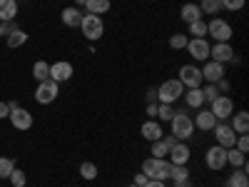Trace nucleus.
I'll return each instance as SVG.
<instances>
[{
  "mask_svg": "<svg viewBox=\"0 0 249 187\" xmlns=\"http://www.w3.org/2000/svg\"><path fill=\"white\" fill-rule=\"evenodd\" d=\"M219 3H222V8L224 10H242L244 8V3H247V0H219Z\"/></svg>",
  "mask_w": 249,
  "mask_h": 187,
  "instance_id": "nucleus-38",
  "label": "nucleus"
},
{
  "mask_svg": "<svg viewBox=\"0 0 249 187\" xmlns=\"http://www.w3.org/2000/svg\"><path fill=\"white\" fill-rule=\"evenodd\" d=\"M184 95V102H187V108H195V110H202L204 105V95H202V88H190Z\"/></svg>",
  "mask_w": 249,
  "mask_h": 187,
  "instance_id": "nucleus-20",
  "label": "nucleus"
},
{
  "mask_svg": "<svg viewBox=\"0 0 249 187\" xmlns=\"http://www.w3.org/2000/svg\"><path fill=\"white\" fill-rule=\"evenodd\" d=\"M147 115L155 120V117H157V105H152V102H150V105H147Z\"/></svg>",
  "mask_w": 249,
  "mask_h": 187,
  "instance_id": "nucleus-45",
  "label": "nucleus"
},
{
  "mask_svg": "<svg viewBox=\"0 0 249 187\" xmlns=\"http://www.w3.org/2000/svg\"><path fill=\"white\" fill-rule=\"evenodd\" d=\"M234 148L239 150V152H249V140H247V135H237V142H234Z\"/></svg>",
  "mask_w": 249,
  "mask_h": 187,
  "instance_id": "nucleus-40",
  "label": "nucleus"
},
{
  "mask_svg": "<svg viewBox=\"0 0 249 187\" xmlns=\"http://www.w3.org/2000/svg\"><path fill=\"white\" fill-rule=\"evenodd\" d=\"M13 30V25L10 23H0V37H3V35H8Z\"/></svg>",
  "mask_w": 249,
  "mask_h": 187,
  "instance_id": "nucleus-43",
  "label": "nucleus"
},
{
  "mask_svg": "<svg viewBox=\"0 0 249 187\" xmlns=\"http://www.w3.org/2000/svg\"><path fill=\"white\" fill-rule=\"evenodd\" d=\"M170 125H172V135L177 140H190L195 135V122H192V117L187 112H175Z\"/></svg>",
  "mask_w": 249,
  "mask_h": 187,
  "instance_id": "nucleus-4",
  "label": "nucleus"
},
{
  "mask_svg": "<svg viewBox=\"0 0 249 187\" xmlns=\"http://www.w3.org/2000/svg\"><path fill=\"white\" fill-rule=\"evenodd\" d=\"M57 95H60L57 82H53V80H43V82H37L35 100L40 102V105H50V102H55V97H57Z\"/></svg>",
  "mask_w": 249,
  "mask_h": 187,
  "instance_id": "nucleus-9",
  "label": "nucleus"
},
{
  "mask_svg": "<svg viewBox=\"0 0 249 187\" xmlns=\"http://www.w3.org/2000/svg\"><path fill=\"white\" fill-rule=\"evenodd\" d=\"M110 3H112V0H110Z\"/></svg>",
  "mask_w": 249,
  "mask_h": 187,
  "instance_id": "nucleus-50",
  "label": "nucleus"
},
{
  "mask_svg": "<svg viewBox=\"0 0 249 187\" xmlns=\"http://www.w3.org/2000/svg\"><path fill=\"white\" fill-rule=\"evenodd\" d=\"M33 77H35L37 82L50 80V62H45V60H37L35 65H33Z\"/></svg>",
  "mask_w": 249,
  "mask_h": 187,
  "instance_id": "nucleus-28",
  "label": "nucleus"
},
{
  "mask_svg": "<svg viewBox=\"0 0 249 187\" xmlns=\"http://www.w3.org/2000/svg\"><path fill=\"white\" fill-rule=\"evenodd\" d=\"M72 77V65L68 60H57V62H53L50 65V80L53 82H65V80H70Z\"/></svg>",
  "mask_w": 249,
  "mask_h": 187,
  "instance_id": "nucleus-15",
  "label": "nucleus"
},
{
  "mask_svg": "<svg viewBox=\"0 0 249 187\" xmlns=\"http://www.w3.org/2000/svg\"><path fill=\"white\" fill-rule=\"evenodd\" d=\"M204 165H207V170H212V172L224 170L227 168V150L219 148V145H212L204 155Z\"/></svg>",
  "mask_w": 249,
  "mask_h": 187,
  "instance_id": "nucleus-7",
  "label": "nucleus"
},
{
  "mask_svg": "<svg viewBox=\"0 0 249 187\" xmlns=\"http://www.w3.org/2000/svg\"><path fill=\"white\" fill-rule=\"evenodd\" d=\"M88 3V0H75V5H85Z\"/></svg>",
  "mask_w": 249,
  "mask_h": 187,
  "instance_id": "nucleus-47",
  "label": "nucleus"
},
{
  "mask_svg": "<svg viewBox=\"0 0 249 187\" xmlns=\"http://www.w3.org/2000/svg\"><path fill=\"white\" fill-rule=\"evenodd\" d=\"M210 60H214V62H230V60H234V48L230 45V43H214V45H210Z\"/></svg>",
  "mask_w": 249,
  "mask_h": 187,
  "instance_id": "nucleus-13",
  "label": "nucleus"
},
{
  "mask_svg": "<svg viewBox=\"0 0 249 187\" xmlns=\"http://www.w3.org/2000/svg\"><path fill=\"white\" fill-rule=\"evenodd\" d=\"M190 155H192V150L187 148L184 142H177L175 148H170L167 160H170V165H187V162H190Z\"/></svg>",
  "mask_w": 249,
  "mask_h": 187,
  "instance_id": "nucleus-16",
  "label": "nucleus"
},
{
  "mask_svg": "<svg viewBox=\"0 0 249 187\" xmlns=\"http://www.w3.org/2000/svg\"><path fill=\"white\" fill-rule=\"evenodd\" d=\"M199 70H202V80L210 82V85H214L217 80L224 77V65L222 62H214V60H207L204 68H199Z\"/></svg>",
  "mask_w": 249,
  "mask_h": 187,
  "instance_id": "nucleus-14",
  "label": "nucleus"
},
{
  "mask_svg": "<svg viewBox=\"0 0 249 187\" xmlns=\"http://www.w3.org/2000/svg\"><path fill=\"white\" fill-rule=\"evenodd\" d=\"M230 128H232L237 135H247V132H249V112H247V110L232 112V125H230Z\"/></svg>",
  "mask_w": 249,
  "mask_h": 187,
  "instance_id": "nucleus-19",
  "label": "nucleus"
},
{
  "mask_svg": "<svg viewBox=\"0 0 249 187\" xmlns=\"http://www.w3.org/2000/svg\"><path fill=\"white\" fill-rule=\"evenodd\" d=\"M85 10H88L90 15H105V13L110 10V0H88Z\"/></svg>",
  "mask_w": 249,
  "mask_h": 187,
  "instance_id": "nucleus-27",
  "label": "nucleus"
},
{
  "mask_svg": "<svg viewBox=\"0 0 249 187\" xmlns=\"http://www.w3.org/2000/svg\"><path fill=\"white\" fill-rule=\"evenodd\" d=\"M127 187H137V185H127Z\"/></svg>",
  "mask_w": 249,
  "mask_h": 187,
  "instance_id": "nucleus-48",
  "label": "nucleus"
},
{
  "mask_svg": "<svg viewBox=\"0 0 249 187\" xmlns=\"http://www.w3.org/2000/svg\"><path fill=\"white\" fill-rule=\"evenodd\" d=\"M15 170V162L10 157H0V180H5L10 177V172Z\"/></svg>",
  "mask_w": 249,
  "mask_h": 187,
  "instance_id": "nucleus-34",
  "label": "nucleus"
},
{
  "mask_svg": "<svg viewBox=\"0 0 249 187\" xmlns=\"http://www.w3.org/2000/svg\"><path fill=\"white\" fill-rule=\"evenodd\" d=\"M184 88H202V70L197 65H182L179 68V77H177Z\"/></svg>",
  "mask_w": 249,
  "mask_h": 187,
  "instance_id": "nucleus-10",
  "label": "nucleus"
},
{
  "mask_svg": "<svg viewBox=\"0 0 249 187\" xmlns=\"http://www.w3.org/2000/svg\"><path fill=\"white\" fill-rule=\"evenodd\" d=\"M80 30H82V35H85L88 40L97 43V40L105 35V23H102V18H100V15H90V13H85V15H82V20H80Z\"/></svg>",
  "mask_w": 249,
  "mask_h": 187,
  "instance_id": "nucleus-3",
  "label": "nucleus"
},
{
  "mask_svg": "<svg viewBox=\"0 0 249 187\" xmlns=\"http://www.w3.org/2000/svg\"><path fill=\"white\" fill-rule=\"evenodd\" d=\"M142 172L147 175L150 180H170V172H172V165L170 160H157V157H147L142 162Z\"/></svg>",
  "mask_w": 249,
  "mask_h": 187,
  "instance_id": "nucleus-2",
  "label": "nucleus"
},
{
  "mask_svg": "<svg viewBox=\"0 0 249 187\" xmlns=\"http://www.w3.org/2000/svg\"><path fill=\"white\" fill-rule=\"evenodd\" d=\"M167 155H170V148L164 145V140H155V142H152V157L167 160Z\"/></svg>",
  "mask_w": 249,
  "mask_h": 187,
  "instance_id": "nucleus-31",
  "label": "nucleus"
},
{
  "mask_svg": "<svg viewBox=\"0 0 249 187\" xmlns=\"http://www.w3.org/2000/svg\"><path fill=\"white\" fill-rule=\"evenodd\" d=\"M190 35H192V37H204V35H207V20H204V18L190 23Z\"/></svg>",
  "mask_w": 249,
  "mask_h": 187,
  "instance_id": "nucleus-32",
  "label": "nucleus"
},
{
  "mask_svg": "<svg viewBox=\"0 0 249 187\" xmlns=\"http://www.w3.org/2000/svg\"><path fill=\"white\" fill-rule=\"evenodd\" d=\"M207 35H212L214 43H230L232 35H234V30H232V25L227 23V20L212 18L210 23H207Z\"/></svg>",
  "mask_w": 249,
  "mask_h": 187,
  "instance_id": "nucleus-5",
  "label": "nucleus"
},
{
  "mask_svg": "<svg viewBox=\"0 0 249 187\" xmlns=\"http://www.w3.org/2000/svg\"><path fill=\"white\" fill-rule=\"evenodd\" d=\"M147 180H150L147 175H144V172H140V175H135V182H132V185H137V187H144V185H147Z\"/></svg>",
  "mask_w": 249,
  "mask_h": 187,
  "instance_id": "nucleus-41",
  "label": "nucleus"
},
{
  "mask_svg": "<svg viewBox=\"0 0 249 187\" xmlns=\"http://www.w3.org/2000/svg\"><path fill=\"white\" fill-rule=\"evenodd\" d=\"M80 175H82V180H95L97 177V165L95 162H82L80 165Z\"/></svg>",
  "mask_w": 249,
  "mask_h": 187,
  "instance_id": "nucleus-33",
  "label": "nucleus"
},
{
  "mask_svg": "<svg viewBox=\"0 0 249 187\" xmlns=\"http://www.w3.org/2000/svg\"><path fill=\"white\" fill-rule=\"evenodd\" d=\"M210 105H212L210 112H212L217 120H227V117H232V112H234V100H232L230 95H217Z\"/></svg>",
  "mask_w": 249,
  "mask_h": 187,
  "instance_id": "nucleus-6",
  "label": "nucleus"
},
{
  "mask_svg": "<svg viewBox=\"0 0 249 187\" xmlns=\"http://www.w3.org/2000/svg\"><path fill=\"white\" fill-rule=\"evenodd\" d=\"M144 187H167V185H164L162 180H147V185H144Z\"/></svg>",
  "mask_w": 249,
  "mask_h": 187,
  "instance_id": "nucleus-44",
  "label": "nucleus"
},
{
  "mask_svg": "<svg viewBox=\"0 0 249 187\" xmlns=\"http://www.w3.org/2000/svg\"><path fill=\"white\" fill-rule=\"evenodd\" d=\"M140 132H142V137L144 140H150V142H155V140H162L164 137V132H162V125L157 122V120H147L140 128Z\"/></svg>",
  "mask_w": 249,
  "mask_h": 187,
  "instance_id": "nucleus-18",
  "label": "nucleus"
},
{
  "mask_svg": "<svg viewBox=\"0 0 249 187\" xmlns=\"http://www.w3.org/2000/svg\"><path fill=\"white\" fill-rule=\"evenodd\" d=\"M224 187H230V185H224Z\"/></svg>",
  "mask_w": 249,
  "mask_h": 187,
  "instance_id": "nucleus-49",
  "label": "nucleus"
},
{
  "mask_svg": "<svg viewBox=\"0 0 249 187\" xmlns=\"http://www.w3.org/2000/svg\"><path fill=\"white\" fill-rule=\"evenodd\" d=\"M214 140H217L219 148L230 150V148H234V142H237V132L230 128V125L217 122V125H214Z\"/></svg>",
  "mask_w": 249,
  "mask_h": 187,
  "instance_id": "nucleus-11",
  "label": "nucleus"
},
{
  "mask_svg": "<svg viewBox=\"0 0 249 187\" xmlns=\"http://www.w3.org/2000/svg\"><path fill=\"white\" fill-rule=\"evenodd\" d=\"M202 95H204V102H212L219 95V90H217V85H210V82H207V85L202 88Z\"/></svg>",
  "mask_w": 249,
  "mask_h": 187,
  "instance_id": "nucleus-39",
  "label": "nucleus"
},
{
  "mask_svg": "<svg viewBox=\"0 0 249 187\" xmlns=\"http://www.w3.org/2000/svg\"><path fill=\"white\" fill-rule=\"evenodd\" d=\"M187 40H190L187 35H182V33H175V35L170 37V48H172V50H184V48H187Z\"/></svg>",
  "mask_w": 249,
  "mask_h": 187,
  "instance_id": "nucleus-35",
  "label": "nucleus"
},
{
  "mask_svg": "<svg viewBox=\"0 0 249 187\" xmlns=\"http://www.w3.org/2000/svg\"><path fill=\"white\" fill-rule=\"evenodd\" d=\"M170 180H172V182H182V180H190V170H187V165H172Z\"/></svg>",
  "mask_w": 249,
  "mask_h": 187,
  "instance_id": "nucleus-30",
  "label": "nucleus"
},
{
  "mask_svg": "<svg viewBox=\"0 0 249 187\" xmlns=\"http://www.w3.org/2000/svg\"><path fill=\"white\" fill-rule=\"evenodd\" d=\"M192 122H195V128H197V130L210 132V130H214V125H217L219 120H217L210 110H199V112L195 115V120H192Z\"/></svg>",
  "mask_w": 249,
  "mask_h": 187,
  "instance_id": "nucleus-17",
  "label": "nucleus"
},
{
  "mask_svg": "<svg viewBox=\"0 0 249 187\" xmlns=\"http://www.w3.org/2000/svg\"><path fill=\"white\" fill-rule=\"evenodd\" d=\"M18 15V0H0V23H10Z\"/></svg>",
  "mask_w": 249,
  "mask_h": 187,
  "instance_id": "nucleus-21",
  "label": "nucleus"
},
{
  "mask_svg": "<svg viewBox=\"0 0 249 187\" xmlns=\"http://www.w3.org/2000/svg\"><path fill=\"white\" fill-rule=\"evenodd\" d=\"M227 185H230V187H249L247 168H237V170H232V175H230V180H227Z\"/></svg>",
  "mask_w": 249,
  "mask_h": 187,
  "instance_id": "nucleus-24",
  "label": "nucleus"
},
{
  "mask_svg": "<svg viewBox=\"0 0 249 187\" xmlns=\"http://www.w3.org/2000/svg\"><path fill=\"white\" fill-rule=\"evenodd\" d=\"M199 10H202V15H217L219 10H222V3L219 0H199Z\"/></svg>",
  "mask_w": 249,
  "mask_h": 187,
  "instance_id": "nucleus-29",
  "label": "nucleus"
},
{
  "mask_svg": "<svg viewBox=\"0 0 249 187\" xmlns=\"http://www.w3.org/2000/svg\"><path fill=\"white\" fill-rule=\"evenodd\" d=\"M179 18L184 20L187 25H190V23H195V20H199V18H202V10H199V5H197V3H184V5H182V10H179Z\"/></svg>",
  "mask_w": 249,
  "mask_h": 187,
  "instance_id": "nucleus-22",
  "label": "nucleus"
},
{
  "mask_svg": "<svg viewBox=\"0 0 249 187\" xmlns=\"http://www.w3.org/2000/svg\"><path fill=\"white\" fill-rule=\"evenodd\" d=\"M10 115V108H8V102H0V120L8 117Z\"/></svg>",
  "mask_w": 249,
  "mask_h": 187,
  "instance_id": "nucleus-42",
  "label": "nucleus"
},
{
  "mask_svg": "<svg viewBox=\"0 0 249 187\" xmlns=\"http://www.w3.org/2000/svg\"><path fill=\"white\" fill-rule=\"evenodd\" d=\"M175 187H192V180H182V182H175Z\"/></svg>",
  "mask_w": 249,
  "mask_h": 187,
  "instance_id": "nucleus-46",
  "label": "nucleus"
},
{
  "mask_svg": "<svg viewBox=\"0 0 249 187\" xmlns=\"http://www.w3.org/2000/svg\"><path fill=\"white\" fill-rule=\"evenodd\" d=\"M8 180L13 182V187H25V185H28V177H25V172H23V170H18V168L10 172V177H8Z\"/></svg>",
  "mask_w": 249,
  "mask_h": 187,
  "instance_id": "nucleus-36",
  "label": "nucleus"
},
{
  "mask_svg": "<svg viewBox=\"0 0 249 187\" xmlns=\"http://www.w3.org/2000/svg\"><path fill=\"white\" fill-rule=\"evenodd\" d=\"M28 43V33L25 30H20V28H13L10 33H8V48H20V45H25Z\"/></svg>",
  "mask_w": 249,
  "mask_h": 187,
  "instance_id": "nucleus-25",
  "label": "nucleus"
},
{
  "mask_svg": "<svg viewBox=\"0 0 249 187\" xmlns=\"http://www.w3.org/2000/svg\"><path fill=\"white\" fill-rule=\"evenodd\" d=\"M182 93H184V85L177 77H172V80H164L157 88V100H160V105H175L182 97Z\"/></svg>",
  "mask_w": 249,
  "mask_h": 187,
  "instance_id": "nucleus-1",
  "label": "nucleus"
},
{
  "mask_svg": "<svg viewBox=\"0 0 249 187\" xmlns=\"http://www.w3.org/2000/svg\"><path fill=\"white\" fill-rule=\"evenodd\" d=\"M10 122H13V128L15 130H30L33 128V115L25 110V108H10Z\"/></svg>",
  "mask_w": 249,
  "mask_h": 187,
  "instance_id": "nucleus-12",
  "label": "nucleus"
},
{
  "mask_svg": "<svg viewBox=\"0 0 249 187\" xmlns=\"http://www.w3.org/2000/svg\"><path fill=\"white\" fill-rule=\"evenodd\" d=\"M157 117H160L162 122H170V120L175 117V108H172V105H157Z\"/></svg>",
  "mask_w": 249,
  "mask_h": 187,
  "instance_id": "nucleus-37",
  "label": "nucleus"
},
{
  "mask_svg": "<svg viewBox=\"0 0 249 187\" xmlns=\"http://www.w3.org/2000/svg\"><path fill=\"white\" fill-rule=\"evenodd\" d=\"M80 20H82V13L77 5H70L62 10V23H65L68 28H80Z\"/></svg>",
  "mask_w": 249,
  "mask_h": 187,
  "instance_id": "nucleus-23",
  "label": "nucleus"
},
{
  "mask_svg": "<svg viewBox=\"0 0 249 187\" xmlns=\"http://www.w3.org/2000/svg\"><path fill=\"white\" fill-rule=\"evenodd\" d=\"M227 165H232L234 170L237 168H247V155L239 152L237 148H230V150H227Z\"/></svg>",
  "mask_w": 249,
  "mask_h": 187,
  "instance_id": "nucleus-26",
  "label": "nucleus"
},
{
  "mask_svg": "<svg viewBox=\"0 0 249 187\" xmlns=\"http://www.w3.org/2000/svg\"><path fill=\"white\" fill-rule=\"evenodd\" d=\"M184 50L190 53L197 62H207V60H210V40H207V37H190Z\"/></svg>",
  "mask_w": 249,
  "mask_h": 187,
  "instance_id": "nucleus-8",
  "label": "nucleus"
}]
</instances>
